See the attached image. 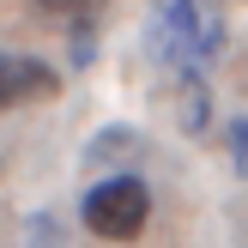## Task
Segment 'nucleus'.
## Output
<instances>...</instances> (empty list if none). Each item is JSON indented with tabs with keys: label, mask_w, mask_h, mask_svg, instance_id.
Wrapping results in <instances>:
<instances>
[{
	"label": "nucleus",
	"mask_w": 248,
	"mask_h": 248,
	"mask_svg": "<svg viewBox=\"0 0 248 248\" xmlns=\"http://www.w3.org/2000/svg\"><path fill=\"white\" fill-rule=\"evenodd\" d=\"M48 91H55V67L0 48V109H24V103H36V97H48Z\"/></svg>",
	"instance_id": "7ed1b4c3"
},
{
	"label": "nucleus",
	"mask_w": 248,
	"mask_h": 248,
	"mask_svg": "<svg viewBox=\"0 0 248 248\" xmlns=\"http://www.w3.org/2000/svg\"><path fill=\"white\" fill-rule=\"evenodd\" d=\"M36 6H43V12H61V18H67V12L91 18V6H97V0H36Z\"/></svg>",
	"instance_id": "39448f33"
},
{
	"label": "nucleus",
	"mask_w": 248,
	"mask_h": 248,
	"mask_svg": "<svg viewBox=\"0 0 248 248\" xmlns=\"http://www.w3.org/2000/svg\"><path fill=\"white\" fill-rule=\"evenodd\" d=\"M176 103H182V127H206L212 115V91L200 73H176Z\"/></svg>",
	"instance_id": "20e7f679"
},
{
	"label": "nucleus",
	"mask_w": 248,
	"mask_h": 248,
	"mask_svg": "<svg viewBox=\"0 0 248 248\" xmlns=\"http://www.w3.org/2000/svg\"><path fill=\"white\" fill-rule=\"evenodd\" d=\"M145 218H152V194H145V182H133V176L97 182V188L85 194V224H91L97 236H109V242L140 236Z\"/></svg>",
	"instance_id": "f03ea898"
},
{
	"label": "nucleus",
	"mask_w": 248,
	"mask_h": 248,
	"mask_svg": "<svg viewBox=\"0 0 248 248\" xmlns=\"http://www.w3.org/2000/svg\"><path fill=\"white\" fill-rule=\"evenodd\" d=\"M157 48L170 73H200L224 55V12L218 0H164L157 12Z\"/></svg>",
	"instance_id": "f257e3e1"
}]
</instances>
